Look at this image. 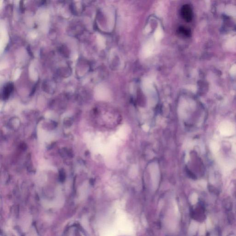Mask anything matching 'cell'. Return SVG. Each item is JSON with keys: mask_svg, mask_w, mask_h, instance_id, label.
I'll return each instance as SVG.
<instances>
[{"mask_svg": "<svg viewBox=\"0 0 236 236\" xmlns=\"http://www.w3.org/2000/svg\"><path fill=\"white\" fill-rule=\"evenodd\" d=\"M181 14L184 19L186 21L190 22L192 18V12L189 6L184 5L181 8Z\"/></svg>", "mask_w": 236, "mask_h": 236, "instance_id": "2", "label": "cell"}, {"mask_svg": "<svg viewBox=\"0 0 236 236\" xmlns=\"http://www.w3.org/2000/svg\"><path fill=\"white\" fill-rule=\"evenodd\" d=\"M197 224L196 223H194L193 225H192L191 226V230L192 232H195L196 231L197 229Z\"/></svg>", "mask_w": 236, "mask_h": 236, "instance_id": "6", "label": "cell"}, {"mask_svg": "<svg viewBox=\"0 0 236 236\" xmlns=\"http://www.w3.org/2000/svg\"><path fill=\"white\" fill-rule=\"evenodd\" d=\"M221 134L225 136H230L234 132V128L232 124L228 121L222 122L220 126Z\"/></svg>", "mask_w": 236, "mask_h": 236, "instance_id": "1", "label": "cell"}, {"mask_svg": "<svg viewBox=\"0 0 236 236\" xmlns=\"http://www.w3.org/2000/svg\"><path fill=\"white\" fill-rule=\"evenodd\" d=\"M232 149H233V151L236 153V144H234L233 146Z\"/></svg>", "mask_w": 236, "mask_h": 236, "instance_id": "9", "label": "cell"}, {"mask_svg": "<svg viewBox=\"0 0 236 236\" xmlns=\"http://www.w3.org/2000/svg\"><path fill=\"white\" fill-rule=\"evenodd\" d=\"M205 232V226L204 224L201 225L199 228V234L201 235H203Z\"/></svg>", "mask_w": 236, "mask_h": 236, "instance_id": "4", "label": "cell"}, {"mask_svg": "<svg viewBox=\"0 0 236 236\" xmlns=\"http://www.w3.org/2000/svg\"><path fill=\"white\" fill-rule=\"evenodd\" d=\"M206 225H207V228H208V229H210L211 228V226H212L211 223L209 219H208V220H207V221H206Z\"/></svg>", "mask_w": 236, "mask_h": 236, "instance_id": "8", "label": "cell"}, {"mask_svg": "<svg viewBox=\"0 0 236 236\" xmlns=\"http://www.w3.org/2000/svg\"><path fill=\"white\" fill-rule=\"evenodd\" d=\"M197 201V195L195 194L192 196V202L193 204L196 203Z\"/></svg>", "mask_w": 236, "mask_h": 236, "instance_id": "7", "label": "cell"}, {"mask_svg": "<svg viewBox=\"0 0 236 236\" xmlns=\"http://www.w3.org/2000/svg\"><path fill=\"white\" fill-rule=\"evenodd\" d=\"M179 31L180 32H181V33L185 35H188L189 34V32L188 30L186 29V28H185L183 27H180L179 28Z\"/></svg>", "mask_w": 236, "mask_h": 236, "instance_id": "5", "label": "cell"}, {"mask_svg": "<svg viewBox=\"0 0 236 236\" xmlns=\"http://www.w3.org/2000/svg\"><path fill=\"white\" fill-rule=\"evenodd\" d=\"M210 148L213 152L216 153L220 149V146L216 142H212L210 144Z\"/></svg>", "mask_w": 236, "mask_h": 236, "instance_id": "3", "label": "cell"}]
</instances>
